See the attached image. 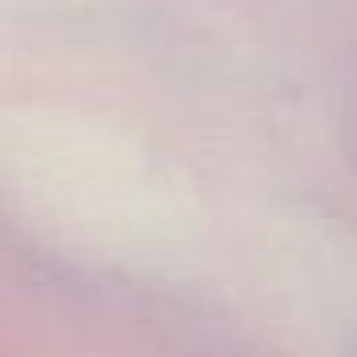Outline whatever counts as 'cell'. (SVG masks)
Masks as SVG:
<instances>
[]
</instances>
